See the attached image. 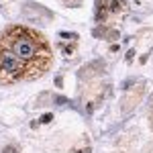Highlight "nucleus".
<instances>
[{
  "label": "nucleus",
  "instance_id": "1",
  "mask_svg": "<svg viewBox=\"0 0 153 153\" xmlns=\"http://www.w3.org/2000/svg\"><path fill=\"white\" fill-rule=\"evenodd\" d=\"M51 65L47 41L33 29L12 25L0 33V82L37 80Z\"/></svg>",
  "mask_w": 153,
  "mask_h": 153
},
{
  "label": "nucleus",
  "instance_id": "2",
  "mask_svg": "<svg viewBox=\"0 0 153 153\" xmlns=\"http://www.w3.org/2000/svg\"><path fill=\"white\" fill-rule=\"evenodd\" d=\"M51 114H43V117H41V123H49V120H51Z\"/></svg>",
  "mask_w": 153,
  "mask_h": 153
},
{
  "label": "nucleus",
  "instance_id": "3",
  "mask_svg": "<svg viewBox=\"0 0 153 153\" xmlns=\"http://www.w3.org/2000/svg\"><path fill=\"white\" fill-rule=\"evenodd\" d=\"M4 153H19V149H16V147H6Z\"/></svg>",
  "mask_w": 153,
  "mask_h": 153
},
{
  "label": "nucleus",
  "instance_id": "4",
  "mask_svg": "<svg viewBox=\"0 0 153 153\" xmlns=\"http://www.w3.org/2000/svg\"><path fill=\"white\" fill-rule=\"evenodd\" d=\"M80 153H92V149H90V147H86V149H84V151H80Z\"/></svg>",
  "mask_w": 153,
  "mask_h": 153
},
{
  "label": "nucleus",
  "instance_id": "5",
  "mask_svg": "<svg viewBox=\"0 0 153 153\" xmlns=\"http://www.w3.org/2000/svg\"><path fill=\"white\" fill-rule=\"evenodd\" d=\"M151 125H153V112H151Z\"/></svg>",
  "mask_w": 153,
  "mask_h": 153
}]
</instances>
